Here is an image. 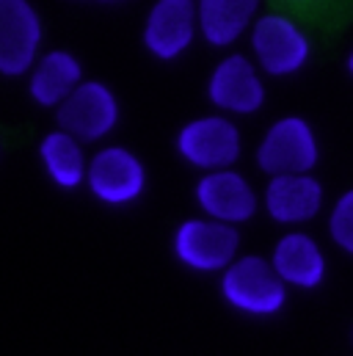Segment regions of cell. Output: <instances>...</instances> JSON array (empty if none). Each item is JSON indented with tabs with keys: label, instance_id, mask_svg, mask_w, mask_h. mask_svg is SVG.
I'll list each match as a JSON object with an SVG mask.
<instances>
[{
	"label": "cell",
	"instance_id": "cell-15",
	"mask_svg": "<svg viewBox=\"0 0 353 356\" xmlns=\"http://www.w3.org/2000/svg\"><path fill=\"white\" fill-rule=\"evenodd\" d=\"M196 14L199 36L215 50H227L249 36L263 14V0H196Z\"/></svg>",
	"mask_w": 353,
	"mask_h": 356
},
{
	"label": "cell",
	"instance_id": "cell-3",
	"mask_svg": "<svg viewBox=\"0 0 353 356\" xmlns=\"http://www.w3.org/2000/svg\"><path fill=\"white\" fill-rule=\"evenodd\" d=\"M254 161L265 177L315 172L320 166V138L315 124L301 113L273 119L257 141Z\"/></svg>",
	"mask_w": 353,
	"mask_h": 356
},
{
	"label": "cell",
	"instance_id": "cell-14",
	"mask_svg": "<svg viewBox=\"0 0 353 356\" xmlns=\"http://www.w3.org/2000/svg\"><path fill=\"white\" fill-rule=\"evenodd\" d=\"M25 78H28V97L39 108H53V111L86 81L81 58L64 47L44 50Z\"/></svg>",
	"mask_w": 353,
	"mask_h": 356
},
{
	"label": "cell",
	"instance_id": "cell-19",
	"mask_svg": "<svg viewBox=\"0 0 353 356\" xmlns=\"http://www.w3.org/2000/svg\"><path fill=\"white\" fill-rule=\"evenodd\" d=\"M345 72L353 78V47L348 50V56H345Z\"/></svg>",
	"mask_w": 353,
	"mask_h": 356
},
{
	"label": "cell",
	"instance_id": "cell-7",
	"mask_svg": "<svg viewBox=\"0 0 353 356\" xmlns=\"http://www.w3.org/2000/svg\"><path fill=\"white\" fill-rule=\"evenodd\" d=\"M207 102L227 116H254L268 102V86L260 67L246 53L224 56L207 75Z\"/></svg>",
	"mask_w": 353,
	"mask_h": 356
},
{
	"label": "cell",
	"instance_id": "cell-10",
	"mask_svg": "<svg viewBox=\"0 0 353 356\" xmlns=\"http://www.w3.org/2000/svg\"><path fill=\"white\" fill-rule=\"evenodd\" d=\"M44 22L31 0H0V75L22 78L42 56Z\"/></svg>",
	"mask_w": 353,
	"mask_h": 356
},
{
	"label": "cell",
	"instance_id": "cell-4",
	"mask_svg": "<svg viewBox=\"0 0 353 356\" xmlns=\"http://www.w3.org/2000/svg\"><path fill=\"white\" fill-rule=\"evenodd\" d=\"M240 227L213 221L207 216L182 218L172 232V254L190 273H221L240 257Z\"/></svg>",
	"mask_w": 353,
	"mask_h": 356
},
{
	"label": "cell",
	"instance_id": "cell-18",
	"mask_svg": "<svg viewBox=\"0 0 353 356\" xmlns=\"http://www.w3.org/2000/svg\"><path fill=\"white\" fill-rule=\"evenodd\" d=\"M281 3H287V6H295V8H298V6L304 8V6H318V3H323V0H281Z\"/></svg>",
	"mask_w": 353,
	"mask_h": 356
},
{
	"label": "cell",
	"instance_id": "cell-13",
	"mask_svg": "<svg viewBox=\"0 0 353 356\" xmlns=\"http://www.w3.org/2000/svg\"><path fill=\"white\" fill-rule=\"evenodd\" d=\"M273 270L290 290L315 293L326 284L329 276V257L315 235L306 229H287L276 238L270 254H268Z\"/></svg>",
	"mask_w": 353,
	"mask_h": 356
},
{
	"label": "cell",
	"instance_id": "cell-20",
	"mask_svg": "<svg viewBox=\"0 0 353 356\" xmlns=\"http://www.w3.org/2000/svg\"><path fill=\"white\" fill-rule=\"evenodd\" d=\"M91 3H124V0H91Z\"/></svg>",
	"mask_w": 353,
	"mask_h": 356
},
{
	"label": "cell",
	"instance_id": "cell-6",
	"mask_svg": "<svg viewBox=\"0 0 353 356\" xmlns=\"http://www.w3.org/2000/svg\"><path fill=\"white\" fill-rule=\"evenodd\" d=\"M149 172L138 152L124 144H105L88 161L86 188L94 202L122 210L136 204L147 193Z\"/></svg>",
	"mask_w": 353,
	"mask_h": 356
},
{
	"label": "cell",
	"instance_id": "cell-11",
	"mask_svg": "<svg viewBox=\"0 0 353 356\" xmlns=\"http://www.w3.org/2000/svg\"><path fill=\"white\" fill-rule=\"evenodd\" d=\"M199 36L196 0H155L144 17L141 42L155 61L182 58Z\"/></svg>",
	"mask_w": 353,
	"mask_h": 356
},
{
	"label": "cell",
	"instance_id": "cell-1",
	"mask_svg": "<svg viewBox=\"0 0 353 356\" xmlns=\"http://www.w3.org/2000/svg\"><path fill=\"white\" fill-rule=\"evenodd\" d=\"M218 293L232 312L254 321L281 315L290 301V287L279 279L270 260L263 254H240L227 270H221Z\"/></svg>",
	"mask_w": 353,
	"mask_h": 356
},
{
	"label": "cell",
	"instance_id": "cell-16",
	"mask_svg": "<svg viewBox=\"0 0 353 356\" xmlns=\"http://www.w3.org/2000/svg\"><path fill=\"white\" fill-rule=\"evenodd\" d=\"M39 161L47 179L61 188V191H78L86 185L88 177V161L86 144L81 138H75L72 133L53 127L42 136L39 141Z\"/></svg>",
	"mask_w": 353,
	"mask_h": 356
},
{
	"label": "cell",
	"instance_id": "cell-8",
	"mask_svg": "<svg viewBox=\"0 0 353 356\" xmlns=\"http://www.w3.org/2000/svg\"><path fill=\"white\" fill-rule=\"evenodd\" d=\"M122 119V105L116 91L105 81H83L58 108H56V127L72 133L83 144L105 141Z\"/></svg>",
	"mask_w": 353,
	"mask_h": 356
},
{
	"label": "cell",
	"instance_id": "cell-5",
	"mask_svg": "<svg viewBox=\"0 0 353 356\" xmlns=\"http://www.w3.org/2000/svg\"><path fill=\"white\" fill-rule=\"evenodd\" d=\"M174 152L196 172L232 169L243 158V133L227 113H204L188 119L174 136Z\"/></svg>",
	"mask_w": 353,
	"mask_h": 356
},
{
	"label": "cell",
	"instance_id": "cell-17",
	"mask_svg": "<svg viewBox=\"0 0 353 356\" xmlns=\"http://www.w3.org/2000/svg\"><path fill=\"white\" fill-rule=\"evenodd\" d=\"M326 235L343 254L353 257V188H345L326 213Z\"/></svg>",
	"mask_w": 353,
	"mask_h": 356
},
{
	"label": "cell",
	"instance_id": "cell-9",
	"mask_svg": "<svg viewBox=\"0 0 353 356\" xmlns=\"http://www.w3.org/2000/svg\"><path fill=\"white\" fill-rule=\"evenodd\" d=\"M193 202L202 216L221 224H232V227L249 224L263 210L260 191L235 166L204 172L193 185Z\"/></svg>",
	"mask_w": 353,
	"mask_h": 356
},
{
	"label": "cell",
	"instance_id": "cell-12",
	"mask_svg": "<svg viewBox=\"0 0 353 356\" xmlns=\"http://www.w3.org/2000/svg\"><path fill=\"white\" fill-rule=\"evenodd\" d=\"M260 196L265 216L284 229H301L312 224L326 207V188L315 172L268 177Z\"/></svg>",
	"mask_w": 353,
	"mask_h": 356
},
{
	"label": "cell",
	"instance_id": "cell-2",
	"mask_svg": "<svg viewBox=\"0 0 353 356\" xmlns=\"http://www.w3.org/2000/svg\"><path fill=\"white\" fill-rule=\"evenodd\" d=\"M249 50L265 78H295L312 61V39L287 11H265L249 31Z\"/></svg>",
	"mask_w": 353,
	"mask_h": 356
}]
</instances>
